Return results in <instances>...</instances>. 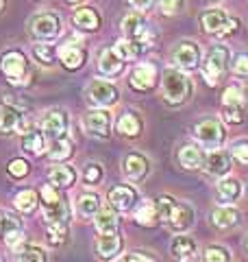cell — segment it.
I'll use <instances>...</instances> for the list:
<instances>
[{
    "label": "cell",
    "instance_id": "1",
    "mask_svg": "<svg viewBox=\"0 0 248 262\" xmlns=\"http://www.w3.org/2000/svg\"><path fill=\"white\" fill-rule=\"evenodd\" d=\"M161 88H163V101L168 105L185 103L189 98V94H192V83H189V77L185 75L183 70H179V68H165L163 70Z\"/></svg>",
    "mask_w": 248,
    "mask_h": 262
},
{
    "label": "cell",
    "instance_id": "2",
    "mask_svg": "<svg viewBox=\"0 0 248 262\" xmlns=\"http://www.w3.org/2000/svg\"><path fill=\"white\" fill-rule=\"evenodd\" d=\"M118 98H120L118 88L109 83V81L96 79L85 88V103L92 105L94 110H103V107H109V105H115Z\"/></svg>",
    "mask_w": 248,
    "mask_h": 262
},
{
    "label": "cell",
    "instance_id": "3",
    "mask_svg": "<svg viewBox=\"0 0 248 262\" xmlns=\"http://www.w3.org/2000/svg\"><path fill=\"white\" fill-rule=\"evenodd\" d=\"M122 31L127 39H133L139 46H153L157 42V33L142 20L139 13H127L122 20Z\"/></svg>",
    "mask_w": 248,
    "mask_h": 262
},
{
    "label": "cell",
    "instance_id": "4",
    "mask_svg": "<svg viewBox=\"0 0 248 262\" xmlns=\"http://www.w3.org/2000/svg\"><path fill=\"white\" fill-rule=\"evenodd\" d=\"M0 70L3 75L9 79V83L13 85H22L27 83L29 75V66H27V57H24L20 51H9L0 57Z\"/></svg>",
    "mask_w": 248,
    "mask_h": 262
},
{
    "label": "cell",
    "instance_id": "5",
    "mask_svg": "<svg viewBox=\"0 0 248 262\" xmlns=\"http://www.w3.org/2000/svg\"><path fill=\"white\" fill-rule=\"evenodd\" d=\"M227 59H229V51L225 46L216 44L209 48V53L205 57V63H203V75L209 85H216V81L220 79V75L227 68Z\"/></svg>",
    "mask_w": 248,
    "mask_h": 262
},
{
    "label": "cell",
    "instance_id": "6",
    "mask_svg": "<svg viewBox=\"0 0 248 262\" xmlns=\"http://www.w3.org/2000/svg\"><path fill=\"white\" fill-rule=\"evenodd\" d=\"M172 61L179 70H196L198 63H201V48H198L196 42L192 39H183V42H179L175 46V51H172Z\"/></svg>",
    "mask_w": 248,
    "mask_h": 262
},
{
    "label": "cell",
    "instance_id": "7",
    "mask_svg": "<svg viewBox=\"0 0 248 262\" xmlns=\"http://www.w3.org/2000/svg\"><path fill=\"white\" fill-rule=\"evenodd\" d=\"M194 138L198 142H203L207 146H218L220 142H225L227 138V129L220 120L216 118H207L203 122L194 125Z\"/></svg>",
    "mask_w": 248,
    "mask_h": 262
},
{
    "label": "cell",
    "instance_id": "8",
    "mask_svg": "<svg viewBox=\"0 0 248 262\" xmlns=\"http://www.w3.org/2000/svg\"><path fill=\"white\" fill-rule=\"evenodd\" d=\"M59 31H61V22L55 13H39L31 20V33L37 39H41V42L55 39L59 35Z\"/></svg>",
    "mask_w": 248,
    "mask_h": 262
},
{
    "label": "cell",
    "instance_id": "9",
    "mask_svg": "<svg viewBox=\"0 0 248 262\" xmlns=\"http://www.w3.org/2000/svg\"><path fill=\"white\" fill-rule=\"evenodd\" d=\"M68 129V114L63 110H48L39 118V131L48 138H63Z\"/></svg>",
    "mask_w": 248,
    "mask_h": 262
},
{
    "label": "cell",
    "instance_id": "10",
    "mask_svg": "<svg viewBox=\"0 0 248 262\" xmlns=\"http://www.w3.org/2000/svg\"><path fill=\"white\" fill-rule=\"evenodd\" d=\"M85 131L94 138H109L111 134V116L107 110H92L87 112V116L83 118Z\"/></svg>",
    "mask_w": 248,
    "mask_h": 262
},
{
    "label": "cell",
    "instance_id": "11",
    "mask_svg": "<svg viewBox=\"0 0 248 262\" xmlns=\"http://www.w3.org/2000/svg\"><path fill=\"white\" fill-rule=\"evenodd\" d=\"M157 77H159L157 66L151 63V61H144V63L135 66V70L131 72V77H129V83H131V88H133V90L146 92V90H151L157 83Z\"/></svg>",
    "mask_w": 248,
    "mask_h": 262
},
{
    "label": "cell",
    "instance_id": "12",
    "mask_svg": "<svg viewBox=\"0 0 248 262\" xmlns=\"http://www.w3.org/2000/svg\"><path fill=\"white\" fill-rule=\"evenodd\" d=\"M0 236L5 238V243L9 245L11 249L20 251V243L24 238V229H22V223L18 216L13 214H5L3 219H0Z\"/></svg>",
    "mask_w": 248,
    "mask_h": 262
},
{
    "label": "cell",
    "instance_id": "13",
    "mask_svg": "<svg viewBox=\"0 0 248 262\" xmlns=\"http://www.w3.org/2000/svg\"><path fill=\"white\" fill-rule=\"evenodd\" d=\"M109 203H111V208H115L118 212H127V210H133L137 206V192H135V188H131V186H113L111 190H109Z\"/></svg>",
    "mask_w": 248,
    "mask_h": 262
},
{
    "label": "cell",
    "instance_id": "14",
    "mask_svg": "<svg viewBox=\"0 0 248 262\" xmlns=\"http://www.w3.org/2000/svg\"><path fill=\"white\" fill-rule=\"evenodd\" d=\"M24 127H27V122L15 105H0V134H13V131Z\"/></svg>",
    "mask_w": 248,
    "mask_h": 262
},
{
    "label": "cell",
    "instance_id": "15",
    "mask_svg": "<svg viewBox=\"0 0 248 262\" xmlns=\"http://www.w3.org/2000/svg\"><path fill=\"white\" fill-rule=\"evenodd\" d=\"M122 170H124V177H127L129 182H142V179L148 175V162H146L144 155L129 153L127 158H124Z\"/></svg>",
    "mask_w": 248,
    "mask_h": 262
},
{
    "label": "cell",
    "instance_id": "16",
    "mask_svg": "<svg viewBox=\"0 0 248 262\" xmlns=\"http://www.w3.org/2000/svg\"><path fill=\"white\" fill-rule=\"evenodd\" d=\"M96 256L103 258V260H111L120 253L122 249V238L118 234H101L96 238Z\"/></svg>",
    "mask_w": 248,
    "mask_h": 262
},
{
    "label": "cell",
    "instance_id": "17",
    "mask_svg": "<svg viewBox=\"0 0 248 262\" xmlns=\"http://www.w3.org/2000/svg\"><path fill=\"white\" fill-rule=\"evenodd\" d=\"M207 173L213 175V177H225L229 170H231V153L229 151H222V149H216L207 155Z\"/></svg>",
    "mask_w": 248,
    "mask_h": 262
},
{
    "label": "cell",
    "instance_id": "18",
    "mask_svg": "<svg viewBox=\"0 0 248 262\" xmlns=\"http://www.w3.org/2000/svg\"><path fill=\"white\" fill-rule=\"evenodd\" d=\"M57 55H59L61 63L65 66L68 70H77L81 68L83 63H85V51H83L81 46L77 44H61L59 48H57Z\"/></svg>",
    "mask_w": 248,
    "mask_h": 262
},
{
    "label": "cell",
    "instance_id": "19",
    "mask_svg": "<svg viewBox=\"0 0 248 262\" xmlns=\"http://www.w3.org/2000/svg\"><path fill=\"white\" fill-rule=\"evenodd\" d=\"M229 13L225 9H207L203 15H201V24L207 33H211V35H218L229 24Z\"/></svg>",
    "mask_w": 248,
    "mask_h": 262
},
{
    "label": "cell",
    "instance_id": "20",
    "mask_svg": "<svg viewBox=\"0 0 248 262\" xmlns=\"http://www.w3.org/2000/svg\"><path fill=\"white\" fill-rule=\"evenodd\" d=\"M72 22H74V27L81 31H96L101 27V15H98L92 7H81V9L72 13Z\"/></svg>",
    "mask_w": 248,
    "mask_h": 262
},
{
    "label": "cell",
    "instance_id": "21",
    "mask_svg": "<svg viewBox=\"0 0 248 262\" xmlns=\"http://www.w3.org/2000/svg\"><path fill=\"white\" fill-rule=\"evenodd\" d=\"M168 223L175 232H185V229H189L194 223V208L187 206V203H177V210H175V214L170 216Z\"/></svg>",
    "mask_w": 248,
    "mask_h": 262
},
{
    "label": "cell",
    "instance_id": "22",
    "mask_svg": "<svg viewBox=\"0 0 248 262\" xmlns=\"http://www.w3.org/2000/svg\"><path fill=\"white\" fill-rule=\"evenodd\" d=\"M203 160H205L203 151L198 149V146H194V144H183V146L179 149V162H181V166L187 168V170L201 168Z\"/></svg>",
    "mask_w": 248,
    "mask_h": 262
},
{
    "label": "cell",
    "instance_id": "23",
    "mask_svg": "<svg viewBox=\"0 0 248 262\" xmlns=\"http://www.w3.org/2000/svg\"><path fill=\"white\" fill-rule=\"evenodd\" d=\"M122 68H124V61L113 53V48H107V51H103L101 59H98V70H101L105 77H115Z\"/></svg>",
    "mask_w": 248,
    "mask_h": 262
},
{
    "label": "cell",
    "instance_id": "24",
    "mask_svg": "<svg viewBox=\"0 0 248 262\" xmlns=\"http://www.w3.org/2000/svg\"><path fill=\"white\" fill-rule=\"evenodd\" d=\"M239 221V212L231 206H222V208H216L211 212V223L216 225L218 229H229L233 227Z\"/></svg>",
    "mask_w": 248,
    "mask_h": 262
},
{
    "label": "cell",
    "instance_id": "25",
    "mask_svg": "<svg viewBox=\"0 0 248 262\" xmlns=\"http://www.w3.org/2000/svg\"><path fill=\"white\" fill-rule=\"evenodd\" d=\"M74 179H77L74 168L65 166V164L51 168V173H48V182H51V186H55V188H70L74 184Z\"/></svg>",
    "mask_w": 248,
    "mask_h": 262
},
{
    "label": "cell",
    "instance_id": "26",
    "mask_svg": "<svg viewBox=\"0 0 248 262\" xmlns=\"http://www.w3.org/2000/svg\"><path fill=\"white\" fill-rule=\"evenodd\" d=\"M135 221L144 227H153L159 221V214H157V203L155 201H139L135 206Z\"/></svg>",
    "mask_w": 248,
    "mask_h": 262
},
{
    "label": "cell",
    "instance_id": "27",
    "mask_svg": "<svg viewBox=\"0 0 248 262\" xmlns=\"http://www.w3.org/2000/svg\"><path fill=\"white\" fill-rule=\"evenodd\" d=\"M216 192H218L220 203H233L242 194V184H239V179H233V177L222 179V182H218Z\"/></svg>",
    "mask_w": 248,
    "mask_h": 262
},
{
    "label": "cell",
    "instance_id": "28",
    "mask_svg": "<svg viewBox=\"0 0 248 262\" xmlns=\"http://www.w3.org/2000/svg\"><path fill=\"white\" fill-rule=\"evenodd\" d=\"M115 129H118V134H122V136L135 138V136H139V131H142V120H139L135 112H124L118 120V125H115Z\"/></svg>",
    "mask_w": 248,
    "mask_h": 262
},
{
    "label": "cell",
    "instance_id": "29",
    "mask_svg": "<svg viewBox=\"0 0 248 262\" xmlns=\"http://www.w3.org/2000/svg\"><path fill=\"white\" fill-rule=\"evenodd\" d=\"M118 214L113 210H101L94 219V225L101 234H115L118 232Z\"/></svg>",
    "mask_w": 248,
    "mask_h": 262
},
{
    "label": "cell",
    "instance_id": "30",
    "mask_svg": "<svg viewBox=\"0 0 248 262\" xmlns=\"http://www.w3.org/2000/svg\"><path fill=\"white\" fill-rule=\"evenodd\" d=\"M77 210L83 216H96L98 212H101V196L92 194V192L81 194L77 199Z\"/></svg>",
    "mask_w": 248,
    "mask_h": 262
},
{
    "label": "cell",
    "instance_id": "31",
    "mask_svg": "<svg viewBox=\"0 0 248 262\" xmlns=\"http://www.w3.org/2000/svg\"><path fill=\"white\" fill-rule=\"evenodd\" d=\"M113 53L118 55L122 61H133L142 55V46L133 42V39H120V42L113 46Z\"/></svg>",
    "mask_w": 248,
    "mask_h": 262
},
{
    "label": "cell",
    "instance_id": "32",
    "mask_svg": "<svg viewBox=\"0 0 248 262\" xmlns=\"http://www.w3.org/2000/svg\"><path fill=\"white\" fill-rule=\"evenodd\" d=\"M22 149L31 155H41L46 149L44 134H41V131H27L22 138Z\"/></svg>",
    "mask_w": 248,
    "mask_h": 262
},
{
    "label": "cell",
    "instance_id": "33",
    "mask_svg": "<svg viewBox=\"0 0 248 262\" xmlns=\"http://www.w3.org/2000/svg\"><path fill=\"white\" fill-rule=\"evenodd\" d=\"M246 105V94L239 85H229L222 92V107H244Z\"/></svg>",
    "mask_w": 248,
    "mask_h": 262
},
{
    "label": "cell",
    "instance_id": "34",
    "mask_svg": "<svg viewBox=\"0 0 248 262\" xmlns=\"http://www.w3.org/2000/svg\"><path fill=\"white\" fill-rule=\"evenodd\" d=\"M15 208H18L20 212H24V214H31L33 210L37 208V192L31 190V188H27V190H20L18 194H15Z\"/></svg>",
    "mask_w": 248,
    "mask_h": 262
},
{
    "label": "cell",
    "instance_id": "35",
    "mask_svg": "<svg viewBox=\"0 0 248 262\" xmlns=\"http://www.w3.org/2000/svg\"><path fill=\"white\" fill-rule=\"evenodd\" d=\"M72 155V142L68 140V138H57V140L51 144V149H48V158L51 160H68Z\"/></svg>",
    "mask_w": 248,
    "mask_h": 262
},
{
    "label": "cell",
    "instance_id": "36",
    "mask_svg": "<svg viewBox=\"0 0 248 262\" xmlns=\"http://www.w3.org/2000/svg\"><path fill=\"white\" fill-rule=\"evenodd\" d=\"M172 253L181 260L185 256H192V253H196V245L194 241L189 238V236H177L175 241H172Z\"/></svg>",
    "mask_w": 248,
    "mask_h": 262
},
{
    "label": "cell",
    "instance_id": "37",
    "mask_svg": "<svg viewBox=\"0 0 248 262\" xmlns=\"http://www.w3.org/2000/svg\"><path fill=\"white\" fill-rule=\"evenodd\" d=\"M18 262H46V251L37 245H27L18 251Z\"/></svg>",
    "mask_w": 248,
    "mask_h": 262
},
{
    "label": "cell",
    "instance_id": "38",
    "mask_svg": "<svg viewBox=\"0 0 248 262\" xmlns=\"http://www.w3.org/2000/svg\"><path fill=\"white\" fill-rule=\"evenodd\" d=\"M155 203H157V214H159V221H170V216L175 214V210H177V201L172 199V196L163 194Z\"/></svg>",
    "mask_w": 248,
    "mask_h": 262
},
{
    "label": "cell",
    "instance_id": "39",
    "mask_svg": "<svg viewBox=\"0 0 248 262\" xmlns=\"http://www.w3.org/2000/svg\"><path fill=\"white\" fill-rule=\"evenodd\" d=\"M65 236H68V227H65V223H48V241H51V245L63 243Z\"/></svg>",
    "mask_w": 248,
    "mask_h": 262
},
{
    "label": "cell",
    "instance_id": "40",
    "mask_svg": "<svg viewBox=\"0 0 248 262\" xmlns=\"http://www.w3.org/2000/svg\"><path fill=\"white\" fill-rule=\"evenodd\" d=\"M33 57L39 61V63H53L55 61V51L48 44H35L33 46Z\"/></svg>",
    "mask_w": 248,
    "mask_h": 262
},
{
    "label": "cell",
    "instance_id": "41",
    "mask_svg": "<svg viewBox=\"0 0 248 262\" xmlns=\"http://www.w3.org/2000/svg\"><path fill=\"white\" fill-rule=\"evenodd\" d=\"M83 179H85V184L89 186H94L98 184L103 179V168H101V164H96V162H89L85 170H83Z\"/></svg>",
    "mask_w": 248,
    "mask_h": 262
},
{
    "label": "cell",
    "instance_id": "42",
    "mask_svg": "<svg viewBox=\"0 0 248 262\" xmlns=\"http://www.w3.org/2000/svg\"><path fill=\"white\" fill-rule=\"evenodd\" d=\"M205 258L207 262H229L231 260V253L227 247H220V245H213L205 251Z\"/></svg>",
    "mask_w": 248,
    "mask_h": 262
},
{
    "label": "cell",
    "instance_id": "43",
    "mask_svg": "<svg viewBox=\"0 0 248 262\" xmlns=\"http://www.w3.org/2000/svg\"><path fill=\"white\" fill-rule=\"evenodd\" d=\"M239 164H248V140H237L231 144V151H229Z\"/></svg>",
    "mask_w": 248,
    "mask_h": 262
},
{
    "label": "cell",
    "instance_id": "44",
    "mask_svg": "<svg viewBox=\"0 0 248 262\" xmlns=\"http://www.w3.org/2000/svg\"><path fill=\"white\" fill-rule=\"evenodd\" d=\"M231 68H233L235 75L239 77H248V53H237L231 61Z\"/></svg>",
    "mask_w": 248,
    "mask_h": 262
},
{
    "label": "cell",
    "instance_id": "45",
    "mask_svg": "<svg viewBox=\"0 0 248 262\" xmlns=\"http://www.w3.org/2000/svg\"><path fill=\"white\" fill-rule=\"evenodd\" d=\"M185 7V0H159V9L163 15H177Z\"/></svg>",
    "mask_w": 248,
    "mask_h": 262
},
{
    "label": "cell",
    "instance_id": "46",
    "mask_svg": "<svg viewBox=\"0 0 248 262\" xmlns=\"http://www.w3.org/2000/svg\"><path fill=\"white\" fill-rule=\"evenodd\" d=\"M29 168H31V166H29L27 160H20V158H18V160H11V162H9V175H11V177H18V179H20V177H27V175H29Z\"/></svg>",
    "mask_w": 248,
    "mask_h": 262
},
{
    "label": "cell",
    "instance_id": "47",
    "mask_svg": "<svg viewBox=\"0 0 248 262\" xmlns=\"http://www.w3.org/2000/svg\"><path fill=\"white\" fill-rule=\"evenodd\" d=\"M222 118L231 125H239L244 120V107H222Z\"/></svg>",
    "mask_w": 248,
    "mask_h": 262
},
{
    "label": "cell",
    "instance_id": "48",
    "mask_svg": "<svg viewBox=\"0 0 248 262\" xmlns=\"http://www.w3.org/2000/svg\"><path fill=\"white\" fill-rule=\"evenodd\" d=\"M127 3L137 11H148L155 5V0H127Z\"/></svg>",
    "mask_w": 248,
    "mask_h": 262
},
{
    "label": "cell",
    "instance_id": "49",
    "mask_svg": "<svg viewBox=\"0 0 248 262\" xmlns=\"http://www.w3.org/2000/svg\"><path fill=\"white\" fill-rule=\"evenodd\" d=\"M237 29H239V20L231 18L227 27H225V29H222V31L218 33V37H227V35H231V33H233V31H237Z\"/></svg>",
    "mask_w": 248,
    "mask_h": 262
},
{
    "label": "cell",
    "instance_id": "50",
    "mask_svg": "<svg viewBox=\"0 0 248 262\" xmlns=\"http://www.w3.org/2000/svg\"><path fill=\"white\" fill-rule=\"evenodd\" d=\"M120 262H155V260L144 256V253H129V256H124Z\"/></svg>",
    "mask_w": 248,
    "mask_h": 262
},
{
    "label": "cell",
    "instance_id": "51",
    "mask_svg": "<svg viewBox=\"0 0 248 262\" xmlns=\"http://www.w3.org/2000/svg\"><path fill=\"white\" fill-rule=\"evenodd\" d=\"M181 262H198V256H196V253H192V256H185V258H181Z\"/></svg>",
    "mask_w": 248,
    "mask_h": 262
},
{
    "label": "cell",
    "instance_id": "52",
    "mask_svg": "<svg viewBox=\"0 0 248 262\" xmlns=\"http://www.w3.org/2000/svg\"><path fill=\"white\" fill-rule=\"evenodd\" d=\"M3 7H5V0H0V11H3Z\"/></svg>",
    "mask_w": 248,
    "mask_h": 262
},
{
    "label": "cell",
    "instance_id": "53",
    "mask_svg": "<svg viewBox=\"0 0 248 262\" xmlns=\"http://www.w3.org/2000/svg\"><path fill=\"white\" fill-rule=\"evenodd\" d=\"M246 249H248V236H246Z\"/></svg>",
    "mask_w": 248,
    "mask_h": 262
},
{
    "label": "cell",
    "instance_id": "54",
    "mask_svg": "<svg viewBox=\"0 0 248 262\" xmlns=\"http://www.w3.org/2000/svg\"><path fill=\"white\" fill-rule=\"evenodd\" d=\"M70 3H79V0H70Z\"/></svg>",
    "mask_w": 248,
    "mask_h": 262
}]
</instances>
